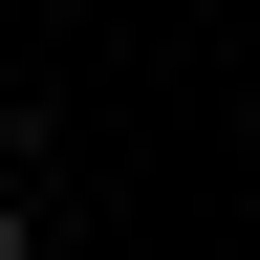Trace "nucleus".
<instances>
[{"label":"nucleus","mask_w":260,"mask_h":260,"mask_svg":"<svg viewBox=\"0 0 260 260\" xmlns=\"http://www.w3.org/2000/svg\"><path fill=\"white\" fill-rule=\"evenodd\" d=\"M0 260H44V239H22V195H0Z\"/></svg>","instance_id":"obj_1"}]
</instances>
